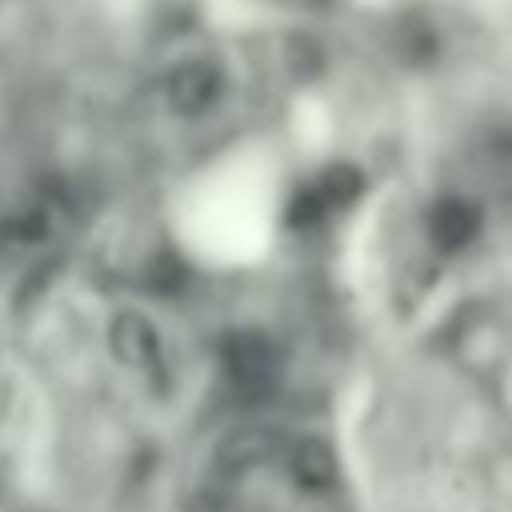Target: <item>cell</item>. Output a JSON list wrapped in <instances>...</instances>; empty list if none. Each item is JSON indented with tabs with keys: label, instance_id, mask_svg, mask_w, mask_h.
<instances>
[{
	"label": "cell",
	"instance_id": "obj_1",
	"mask_svg": "<svg viewBox=\"0 0 512 512\" xmlns=\"http://www.w3.org/2000/svg\"><path fill=\"white\" fill-rule=\"evenodd\" d=\"M308 84V32L256 0H0V264L232 164Z\"/></svg>",
	"mask_w": 512,
	"mask_h": 512
}]
</instances>
